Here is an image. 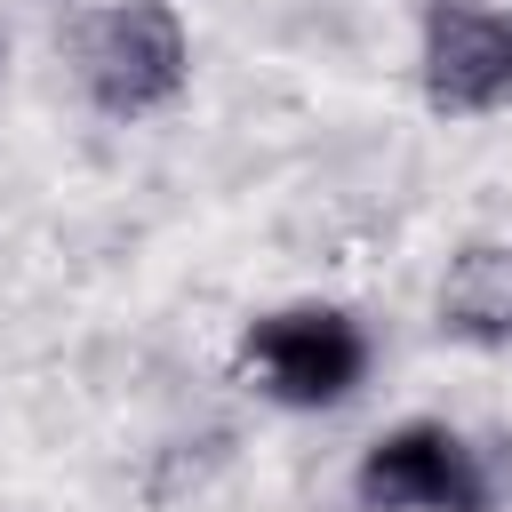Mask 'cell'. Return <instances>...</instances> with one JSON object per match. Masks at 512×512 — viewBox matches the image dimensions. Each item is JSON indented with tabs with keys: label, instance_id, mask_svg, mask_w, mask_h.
Returning <instances> with one entry per match:
<instances>
[{
	"label": "cell",
	"instance_id": "2",
	"mask_svg": "<svg viewBox=\"0 0 512 512\" xmlns=\"http://www.w3.org/2000/svg\"><path fill=\"white\" fill-rule=\"evenodd\" d=\"M80 88L104 120H152L192 80V32L176 0H104L80 24Z\"/></svg>",
	"mask_w": 512,
	"mask_h": 512
},
{
	"label": "cell",
	"instance_id": "5",
	"mask_svg": "<svg viewBox=\"0 0 512 512\" xmlns=\"http://www.w3.org/2000/svg\"><path fill=\"white\" fill-rule=\"evenodd\" d=\"M440 336L448 344H472V352H512V248L504 240H472L448 256L440 272Z\"/></svg>",
	"mask_w": 512,
	"mask_h": 512
},
{
	"label": "cell",
	"instance_id": "1",
	"mask_svg": "<svg viewBox=\"0 0 512 512\" xmlns=\"http://www.w3.org/2000/svg\"><path fill=\"white\" fill-rule=\"evenodd\" d=\"M368 368H376V336L352 304H328V296H296V304H272L240 328V376L288 408V416H336L368 392Z\"/></svg>",
	"mask_w": 512,
	"mask_h": 512
},
{
	"label": "cell",
	"instance_id": "4",
	"mask_svg": "<svg viewBox=\"0 0 512 512\" xmlns=\"http://www.w3.org/2000/svg\"><path fill=\"white\" fill-rule=\"evenodd\" d=\"M416 88L448 120H488L512 104V8L504 0H424L416 8Z\"/></svg>",
	"mask_w": 512,
	"mask_h": 512
},
{
	"label": "cell",
	"instance_id": "3",
	"mask_svg": "<svg viewBox=\"0 0 512 512\" xmlns=\"http://www.w3.org/2000/svg\"><path fill=\"white\" fill-rule=\"evenodd\" d=\"M352 496L360 512H496V472L456 424L400 416L360 448Z\"/></svg>",
	"mask_w": 512,
	"mask_h": 512
},
{
	"label": "cell",
	"instance_id": "6",
	"mask_svg": "<svg viewBox=\"0 0 512 512\" xmlns=\"http://www.w3.org/2000/svg\"><path fill=\"white\" fill-rule=\"evenodd\" d=\"M0 64H8V32H0Z\"/></svg>",
	"mask_w": 512,
	"mask_h": 512
}]
</instances>
